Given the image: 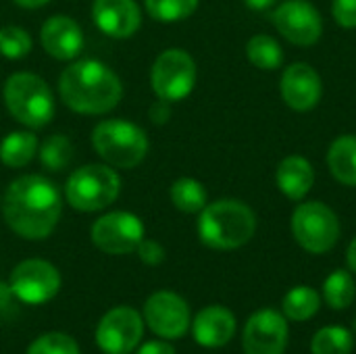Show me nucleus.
<instances>
[{
  "label": "nucleus",
  "instance_id": "f257e3e1",
  "mask_svg": "<svg viewBox=\"0 0 356 354\" xmlns=\"http://www.w3.org/2000/svg\"><path fill=\"white\" fill-rule=\"evenodd\" d=\"M63 213L58 188L42 175H21L4 192L2 215L6 225L25 240L48 238Z\"/></svg>",
  "mask_w": 356,
  "mask_h": 354
},
{
  "label": "nucleus",
  "instance_id": "f03ea898",
  "mask_svg": "<svg viewBox=\"0 0 356 354\" xmlns=\"http://www.w3.org/2000/svg\"><path fill=\"white\" fill-rule=\"evenodd\" d=\"M58 92L71 111L104 115L121 102L123 83L108 65L96 58H81L60 73Z\"/></svg>",
  "mask_w": 356,
  "mask_h": 354
},
{
  "label": "nucleus",
  "instance_id": "7ed1b4c3",
  "mask_svg": "<svg viewBox=\"0 0 356 354\" xmlns=\"http://www.w3.org/2000/svg\"><path fill=\"white\" fill-rule=\"evenodd\" d=\"M257 232L254 211L236 198L209 202L198 217V238L213 250H238Z\"/></svg>",
  "mask_w": 356,
  "mask_h": 354
},
{
  "label": "nucleus",
  "instance_id": "20e7f679",
  "mask_svg": "<svg viewBox=\"0 0 356 354\" xmlns=\"http://www.w3.org/2000/svg\"><path fill=\"white\" fill-rule=\"evenodd\" d=\"M4 104L13 119L21 125L38 129L52 121L54 117V96L48 83L27 71L13 73L4 81Z\"/></svg>",
  "mask_w": 356,
  "mask_h": 354
},
{
  "label": "nucleus",
  "instance_id": "39448f33",
  "mask_svg": "<svg viewBox=\"0 0 356 354\" xmlns=\"http://www.w3.org/2000/svg\"><path fill=\"white\" fill-rule=\"evenodd\" d=\"M92 146L96 154L111 167L131 169L146 159V131L125 119H104L92 131Z\"/></svg>",
  "mask_w": 356,
  "mask_h": 354
},
{
  "label": "nucleus",
  "instance_id": "423d86ee",
  "mask_svg": "<svg viewBox=\"0 0 356 354\" xmlns=\"http://www.w3.org/2000/svg\"><path fill=\"white\" fill-rule=\"evenodd\" d=\"M121 192V177L111 165L92 163L75 169L65 188L69 207L81 213H96L111 207Z\"/></svg>",
  "mask_w": 356,
  "mask_h": 354
},
{
  "label": "nucleus",
  "instance_id": "0eeeda50",
  "mask_svg": "<svg viewBox=\"0 0 356 354\" xmlns=\"http://www.w3.org/2000/svg\"><path fill=\"white\" fill-rule=\"evenodd\" d=\"M290 230L298 246L311 255H325L334 250L342 236L338 215L321 200L300 202L292 213Z\"/></svg>",
  "mask_w": 356,
  "mask_h": 354
},
{
  "label": "nucleus",
  "instance_id": "6e6552de",
  "mask_svg": "<svg viewBox=\"0 0 356 354\" xmlns=\"http://www.w3.org/2000/svg\"><path fill=\"white\" fill-rule=\"evenodd\" d=\"M196 63L190 52L169 48L161 52L150 69V83L159 100L179 102L188 98L196 86Z\"/></svg>",
  "mask_w": 356,
  "mask_h": 354
},
{
  "label": "nucleus",
  "instance_id": "1a4fd4ad",
  "mask_svg": "<svg viewBox=\"0 0 356 354\" xmlns=\"http://www.w3.org/2000/svg\"><path fill=\"white\" fill-rule=\"evenodd\" d=\"M8 286L17 300L25 305H44L58 294L60 273L44 259H27L10 271Z\"/></svg>",
  "mask_w": 356,
  "mask_h": 354
},
{
  "label": "nucleus",
  "instance_id": "9d476101",
  "mask_svg": "<svg viewBox=\"0 0 356 354\" xmlns=\"http://www.w3.org/2000/svg\"><path fill=\"white\" fill-rule=\"evenodd\" d=\"M90 236L94 246L106 255H129L144 240V223L134 213L113 211L94 221Z\"/></svg>",
  "mask_w": 356,
  "mask_h": 354
},
{
  "label": "nucleus",
  "instance_id": "9b49d317",
  "mask_svg": "<svg viewBox=\"0 0 356 354\" xmlns=\"http://www.w3.org/2000/svg\"><path fill=\"white\" fill-rule=\"evenodd\" d=\"M144 336V317L131 307H115L96 328V344L104 354H129Z\"/></svg>",
  "mask_w": 356,
  "mask_h": 354
},
{
  "label": "nucleus",
  "instance_id": "f8f14e48",
  "mask_svg": "<svg viewBox=\"0 0 356 354\" xmlns=\"http://www.w3.org/2000/svg\"><path fill=\"white\" fill-rule=\"evenodd\" d=\"M271 21L275 29L294 46H313L323 35L321 13L307 0H286L277 4Z\"/></svg>",
  "mask_w": 356,
  "mask_h": 354
},
{
  "label": "nucleus",
  "instance_id": "ddd939ff",
  "mask_svg": "<svg viewBox=\"0 0 356 354\" xmlns=\"http://www.w3.org/2000/svg\"><path fill=\"white\" fill-rule=\"evenodd\" d=\"M144 323L165 340H177L188 334L192 325V315L188 303L171 292L159 290L144 303Z\"/></svg>",
  "mask_w": 356,
  "mask_h": 354
},
{
  "label": "nucleus",
  "instance_id": "4468645a",
  "mask_svg": "<svg viewBox=\"0 0 356 354\" xmlns=\"http://www.w3.org/2000/svg\"><path fill=\"white\" fill-rule=\"evenodd\" d=\"M290 338L288 319L275 309H259L244 325V354H286Z\"/></svg>",
  "mask_w": 356,
  "mask_h": 354
},
{
  "label": "nucleus",
  "instance_id": "2eb2a0df",
  "mask_svg": "<svg viewBox=\"0 0 356 354\" xmlns=\"http://www.w3.org/2000/svg\"><path fill=\"white\" fill-rule=\"evenodd\" d=\"M280 90L286 106H290L296 113H309L321 102L323 81L313 65L292 63L290 67L284 69Z\"/></svg>",
  "mask_w": 356,
  "mask_h": 354
},
{
  "label": "nucleus",
  "instance_id": "dca6fc26",
  "mask_svg": "<svg viewBox=\"0 0 356 354\" xmlns=\"http://www.w3.org/2000/svg\"><path fill=\"white\" fill-rule=\"evenodd\" d=\"M94 25L108 38L127 40L142 25V10L136 0H94Z\"/></svg>",
  "mask_w": 356,
  "mask_h": 354
},
{
  "label": "nucleus",
  "instance_id": "f3484780",
  "mask_svg": "<svg viewBox=\"0 0 356 354\" xmlns=\"http://www.w3.org/2000/svg\"><path fill=\"white\" fill-rule=\"evenodd\" d=\"M190 328L194 340L202 348H223L236 336L238 323H236V315L227 307L211 305L198 311Z\"/></svg>",
  "mask_w": 356,
  "mask_h": 354
},
{
  "label": "nucleus",
  "instance_id": "a211bd4d",
  "mask_svg": "<svg viewBox=\"0 0 356 354\" xmlns=\"http://www.w3.org/2000/svg\"><path fill=\"white\" fill-rule=\"evenodd\" d=\"M44 50L56 61H73L83 48V33L75 19L67 15L50 17L40 31Z\"/></svg>",
  "mask_w": 356,
  "mask_h": 354
},
{
  "label": "nucleus",
  "instance_id": "6ab92c4d",
  "mask_svg": "<svg viewBox=\"0 0 356 354\" xmlns=\"http://www.w3.org/2000/svg\"><path fill=\"white\" fill-rule=\"evenodd\" d=\"M275 184L288 200L300 202L315 186V169L307 156L290 154L280 161L275 169Z\"/></svg>",
  "mask_w": 356,
  "mask_h": 354
},
{
  "label": "nucleus",
  "instance_id": "aec40b11",
  "mask_svg": "<svg viewBox=\"0 0 356 354\" xmlns=\"http://www.w3.org/2000/svg\"><path fill=\"white\" fill-rule=\"evenodd\" d=\"M327 167L336 182L342 186L356 188V136L344 134L338 136L327 150Z\"/></svg>",
  "mask_w": 356,
  "mask_h": 354
},
{
  "label": "nucleus",
  "instance_id": "412c9836",
  "mask_svg": "<svg viewBox=\"0 0 356 354\" xmlns=\"http://www.w3.org/2000/svg\"><path fill=\"white\" fill-rule=\"evenodd\" d=\"M323 305L321 292H317L311 286H296L288 290V294L282 300V313L288 321L305 323L313 319Z\"/></svg>",
  "mask_w": 356,
  "mask_h": 354
},
{
  "label": "nucleus",
  "instance_id": "4be33fe9",
  "mask_svg": "<svg viewBox=\"0 0 356 354\" xmlns=\"http://www.w3.org/2000/svg\"><path fill=\"white\" fill-rule=\"evenodd\" d=\"M38 154V138L31 131H10L0 142V161L10 169H21Z\"/></svg>",
  "mask_w": 356,
  "mask_h": 354
},
{
  "label": "nucleus",
  "instance_id": "5701e85b",
  "mask_svg": "<svg viewBox=\"0 0 356 354\" xmlns=\"http://www.w3.org/2000/svg\"><path fill=\"white\" fill-rule=\"evenodd\" d=\"M321 298L334 311H346L348 307H353L356 298V282L353 277V271H346V269L332 271L323 282Z\"/></svg>",
  "mask_w": 356,
  "mask_h": 354
},
{
  "label": "nucleus",
  "instance_id": "b1692460",
  "mask_svg": "<svg viewBox=\"0 0 356 354\" xmlns=\"http://www.w3.org/2000/svg\"><path fill=\"white\" fill-rule=\"evenodd\" d=\"M169 196H171L173 207L177 211H181V213H188V215L200 213L209 204L207 188L198 179H194V177H179V179H175L171 184Z\"/></svg>",
  "mask_w": 356,
  "mask_h": 354
},
{
  "label": "nucleus",
  "instance_id": "393cba45",
  "mask_svg": "<svg viewBox=\"0 0 356 354\" xmlns=\"http://www.w3.org/2000/svg\"><path fill=\"white\" fill-rule=\"evenodd\" d=\"M246 56L257 69L275 71L284 63V48L275 38L267 33H257L246 44Z\"/></svg>",
  "mask_w": 356,
  "mask_h": 354
},
{
  "label": "nucleus",
  "instance_id": "a878e982",
  "mask_svg": "<svg viewBox=\"0 0 356 354\" xmlns=\"http://www.w3.org/2000/svg\"><path fill=\"white\" fill-rule=\"evenodd\" d=\"M355 336L342 325L321 328L311 340V354H353Z\"/></svg>",
  "mask_w": 356,
  "mask_h": 354
},
{
  "label": "nucleus",
  "instance_id": "bb28decb",
  "mask_svg": "<svg viewBox=\"0 0 356 354\" xmlns=\"http://www.w3.org/2000/svg\"><path fill=\"white\" fill-rule=\"evenodd\" d=\"M200 0H144L146 13L159 23H177L192 17Z\"/></svg>",
  "mask_w": 356,
  "mask_h": 354
},
{
  "label": "nucleus",
  "instance_id": "cd10ccee",
  "mask_svg": "<svg viewBox=\"0 0 356 354\" xmlns=\"http://www.w3.org/2000/svg\"><path fill=\"white\" fill-rule=\"evenodd\" d=\"M40 161L48 171H60L65 169L71 159H73V144L67 136L54 134L50 138L44 140V144L40 146Z\"/></svg>",
  "mask_w": 356,
  "mask_h": 354
},
{
  "label": "nucleus",
  "instance_id": "c85d7f7f",
  "mask_svg": "<svg viewBox=\"0 0 356 354\" xmlns=\"http://www.w3.org/2000/svg\"><path fill=\"white\" fill-rule=\"evenodd\" d=\"M31 50V38L23 27L4 25L0 27V54L10 61L25 58Z\"/></svg>",
  "mask_w": 356,
  "mask_h": 354
},
{
  "label": "nucleus",
  "instance_id": "c756f323",
  "mask_svg": "<svg viewBox=\"0 0 356 354\" xmlns=\"http://www.w3.org/2000/svg\"><path fill=\"white\" fill-rule=\"evenodd\" d=\"M27 354H79V346L71 336L60 332H50L35 338L29 344Z\"/></svg>",
  "mask_w": 356,
  "mask_h": 354
},
{
  "label": "nucleus",
  "instance_id": "7c9ffc66",
  "mask_svg": "<svg viewBox=\"0 0 356 354\" xmlns=\"http://www.w3.org/2000/svg\"><path fill=\"white\" fill-rule=\"evenodd\" d=\"M332 15L344 29H356V0H334Z\"/></svg>",
  "mask_w": 356,
  "mask_h": 354
},
{
  "label": "nucleus",
  "instance_id": "2f4dec72",
  "mask_svg": "<svg viewBox=\"0 0 356 354\" xmlns=\"http://www.w3.org/2000/svg\"><path fill=\"white\" fill-rule=\"evenodd\" d=\"M136 252H138L140 261H142L144 265H150V267H156V265H161V263L165 261V248H163L156 240H146V238H144V240L138 244Z\"/></svg>",
  "mask_w": 356,
  "mask_h": 354
},
{
  "label": "nucleus",
  "instance_id": "473e14b6",
  "mask_svg": "<svg viewBox=\"0 0 356 354\" xmlns=\"http://www.w3.org/2000/svg\"><path fill=\"white\" fill-rule=\"evenodd\" d=\"M148 117L154 125H165L171 117V102L165 100H156L154 104H150L148 108Z\"/></svg>",
  "mask_w": 356,
  "mask_h": 354
},
{
  "label": "nucleus",
  "instance_id": "72a5a7b5",
  "mask_svg": "<svg viewBox=\"0 0 356 354\" xmlns=\"http://www.w3.org/2000/svg\"><path fill=\"white\" fill-rule=\"evenodd\" d=\"M136 354H175V348L167 340H150L142 344Z\"/></svg>",
  "mask_w": 356,
  "mask_h": 354
},
{
  "label": "nucleus",
  "instance_id": "f704fd0d",
  "mask_svg": "<svg viewBox=\"0 0 356 354\" xmlns=\"http://www.w3.org/2000/svg\"><path fill=\"white\" fill-rule=\"evenodd\" d=\"M13 298H15V294H13L10 286L4 284V282H0V313L13 309Z\"/></svg>",
  "mask_w": 356,
  "mask_h": 354
},
{
  "label": "nucleus",
  "instance_id": "c9c22d12",
  "mask_svg": "<svg viewBox=\"0 0 356 354\" xmlns=\"http://www.w3.org/2000/svg\"><path fill=\"white\" fill-rule=\"evenodd\" d=\"M277 0H244V4L252 10H267L275 4Z\"/></svg>",
  "mask_w": 356,
  "mask_h": 354
},
{
  "label": "nucleus",
  "instance_id": "e433bc0d",
  "mask_svg": "<svg viewBox=\"0 0 356 354\" xmlns=\"http://www.w3.org/2000/svg\"><path fill=\"white\" fill-rule=\"evenodd\" d=\"M346 263H348V269L356 275V238H353V242L346 248Z\"/></svg>",
  "mask_w": 356,
  "mask_h": 354
},
{
  "label": "nucleus",
  "instance_id": "4c0bfd02",
  "mask_svg": "<svg viewBox=\"0 0 356 354\" xmlns=\"http://www.w3.org/2000/svg\"><path fill=\"white\" fill-rule=\"evenodd\" d=\"M15 4H19L21 8H40L44 4H48L50 0H13Z\"/></svg>",
  "mask_w": 356,
  "mask_h": 354
},
{
  "label": "nucleus",
  "instance_id": "58836bf2",
  "mask_svg": "<svg viewBox=\"0 0 356 354\" xmlns=\"http://www.w3.org/2000/svg\"><path fill=\"white\" fill-rule=\"evenodd\" d=\"M355 332H356V317H355Z\"/></svg>",
  "mask_w": 356,
  "mask_h": 354
}]
</instances>
